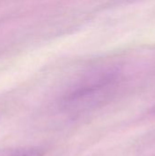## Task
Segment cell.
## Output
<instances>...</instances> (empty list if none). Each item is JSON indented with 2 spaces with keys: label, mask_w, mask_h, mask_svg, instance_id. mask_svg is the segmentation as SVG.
<instances>
[{
  "label": "cell",
  "mask_w": 155,
  "mask_h": 156,
  "mask_svg": "<svg viewBox=\"0 0 155 156\" xmlns=\"http://www.w3.org/2000/svg\"><path fill=\"white\" fill-rule=\"evenodd\" d=\"M43 149L34 146L0 149V156H44Z\"/></svg>",
  "instance_id": "cell-1"
}]
</instances>
